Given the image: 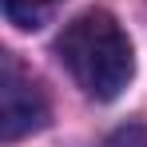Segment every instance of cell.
I'll return each instance as SVG.
<instances>
[{
    "label": "cell",
    "instance_id": "6da1fadb",
    "mask_svg": "<svg viewBox=\"0 0 147 147\" xmlns=\"http://www.w3.org/2000/svg\"><path fill=\"white\" fill-rule=\"evenodd\" d=\"M56 56L68 68V76L76 80V88L84 96L99 99V103L123 96V88L135 76L131 40L119 28V20L111 12H103V8L80 12L72 24L60 32Z\"/></svg>",
    "mask_w": 147,
    "mask_h": 147
},
{
    "label": "cell",
    "instance_id": "7a4b0ae2",
    "mask_svg": "<svg viewBox=\"0 0 147 147\" xmlns=\"http://www.w3.org/2000/svg\"><path fill=\"white\" fill-rule=\"evenodd\" d=\"M44 123H48V96L20 68V60L4 52L0 60V139L16 143L32 131H40Z\"/></svg>",
    "mask_w": 147,
    "mask_h": 147
},
{
    "label": "cell",
    "instance_id": "3957f363",
    "mask_svg": "<svg viewBox=\"0 0 147 147\" xmlns=\"http://www.w3.org/2000/svg\"><path fill=\"white\" fill-rule=\"evenodd\" d=\"M60 4L64 0H4V16L20 32H36V28L52 24V16L60 12Z\"/></svg>",
    "mask_w": 147,
    "mask_h": 147
},
{
    "label": "cell",
    "instance_id": "277c9868",
    "mask_svg": "<svg viewBox=\"0 0 147 147\" xmlns=\"http://www.w3.org/2000/svg\"><path fill=\"white\" fill-rule=\"evenodd\" d=\"M107 147H147V131L143 127H123L119 135H111Z\"/></svg>",
    "mask_w": 147,
    "mask_h": 147
}]
</instances>
